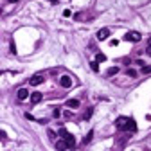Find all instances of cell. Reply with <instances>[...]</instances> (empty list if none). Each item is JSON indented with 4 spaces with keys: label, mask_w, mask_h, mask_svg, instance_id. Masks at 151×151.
I'll list each match as a JSON object with an SVG mask.
<instances>
[{
    "label": "cell",
    "mask_w": 151,
    "mask_h": 151,
    "mask_svg": "<svg viewBox=\"0 0 151 151\" xmlns=\"http://www.w3.org/2000/svg\"><path fill=\"white\" fill-rule=\"evenodd\" d=\"M128 131H137V124H135V121L133 119H129V122H128Z\"/></svg>",
    "instance_id": "9"
},
{
    "label": "cell",
    "mask_w": 151,
    "mask_h": 151,
    "mask_svg": "<svg viewBox=\"0 0 151 151\" xmlns=\"http://www.w3.org/2000/svg\"><path fill=\"white\" fill-rule=\"evenodd\" d=\"M0 15H2V9H0Z\"/></svg>",
    "instance_id": "23"
},
{
    "label": "cell",
    "mask_w": 151,
    "mask_h": 151,
    "mask_svg": "<svg viewBox=\"0 0 151 151\" xmlns=\"http://www.w3.org/2000/svg\"><path fill=\"white\" fill-rule=\"evenodd\" d=\"M117 72H119V69H117V67H112V69L106 70V76H113V74H117Z\"/></svg>",
    "instance_id": "12"
},
{
    "label": "cell",
    "mask_w": 151,
    "mask_h": 151,
    "mask_svg": "<svg viewBox=\"0 0 151 151\" xmlns=\"http://www.w3.org/2000/svg\"><path fill=\"white\" fill-rule=\"evenodd\" d=\"M56 148H58L59 151H65V149H67V144H65V140H58V142H56Z\"/></svg>",
    "instance_id": "11"
},
{
    "label": "cell",
    "mask_w": 151,
    "mask_h": 151,
    "mask_svg": "<svg viewBox=\"0 0 151 151\" xmlns=\"http://www.w3.org/2000/svg\"><path fill=\"white\" fill-rule=\"evenodd\" d=\"M148 54H149V56H151V45L148 47Z\"/></svg>",
    "instance_id": "21"
},
{
    "label": "cell",
    "mask_w": 151,
    "mask_h": 151,
    "mask_svg": "<svg viewBox=\"0 0 151 151\" xmlns=\"http://www.w3.org/2000/svg\"><path fill=\"white\" fill-rule=\"evenodd\" d=\"M108 36H110V29H101V31H97V40H106Z\"/></svg>",
    "instance_id": "6"
},
{
    "label": "cell",
    "mask_w": 151,
    "mask_h": 151,
    "mask_svg": "<svg viewBox=\"0 0 151 151\" xmlns=\"http://www.w3.org/2000/svg\"><path fill=\"white\" fill-rule=\"evenodd\" d=\"M90 67H92V70H94V72L99 70V65H97V61H92V63H90Z\"/></svg>",
    "instance_id": "15"
},
{
    "label": "cell",
    "mask_w": 151,
    "mask_h": 151,
    "mask_svg": "<svg viewBox=\"0 0 151 151\" xmlns=\"http://www.w3.org/2000/svg\"><path fill=\"white\" fill-rule=\"evenodd\" d=\"M9 2H18V0H9Z\"/></svg>",
    "instance_id": "22"
},
{
    "label": "cell",
    "mask_w": 151,
    "mask_h": 151,
    "mask_svg": "<svg viewBox=\"0 0 151 151\" xmlns=\"http://www.w3.org/2000/svg\"><path fill=\"white\" fill-rule=\"evenodd\" d=\"M142 74H151V65L149 67H142Z\"/></svg>",
    "instance_id": "17"
},
{
    "label": "cell",
    "mask_w": 151,
    "mask_h": 151,
    "mask_svg": "<svg viewBox=\"0 0 151 151\" xmlns=\"http://www.w3.org/2000/svg\"><path fill=\"white\" fill-rule=\"evenodd\" d=\"M59 85L63 86V88H70V86H72V79L69 78V76H61V79H59Z\"/></svg>",
    "instance_id": "5"
},
{
    "label": "cell",
    "mask_w": 151,
    "mask_h": 151,
    "mask_svg": "<svg viewBox=\"0 0 151 151\" xmlns=\"http://www.w3.org/2000/svg\"><path fill=\"white\" fill-rule=\"evenodd\" d=\"M41 97H43V95H41L40 92H32V94H31V103H32V104H38V103L41 101Z\"/></svg>",
    "instance_id": "7"
},
{
    "label": "cell",
    "mask_w": 151,
    "mask_h": 151,
    "mask_svg": "<svg viewBox=\"0 0 151 151\" xmlns=\"http://www.w3.org/2000/svg\"><path fill=\"white\" fill-rule=\"evenodd\" d=\"M104 59H106V56H104V54H101V52L95 56V61H97V63H101V61H104Z\"/></svg>",
    "instance_id": "14"
},
{
    "label": "cell",
    "mask_w": 151,
    "mask_h": 151,
    "mask_svg": "<svg viewBox=\"0 0 151 151\" xmlns=\"http://www.w3.org/2000/svg\"><path fill=\"white\" fill-rule=\"evenodd\" d=\"M128 76H129V78H135V76H137V72L133 70V69H128V72H126Z\"/></svg>",
    "instance_id": "16"
},
{
    "label": "cell",
    "mask_w": 151,
    "mask_h": 151,
    "mask_svg": "<svg viewBox=\"0 0 151 151\" xmlns=\"http://www.w3.org/2000/svg\"><path fill=\"white\" fill-rule=\"evenodd\" d=\"M61 115V112H59V108H56V110H54V117H59Z\"/></svg>",
    "instance_id": "20"
},
{
    "label": "cell",
    "mask_w": 151,
    "mask_h": 151,
    "mask_svg": "<svg viewBox=\"0 0 151 151\" xmlns=\"http://www.w3.org/2000/svg\"><path fill=\"white\" fill-rule=\"evenodd\" d=\"M16 95H18L20 101H24V99H27V97H29V90H27V88H20Z\"/></svg>",
    "instance_id": "8"
},
{
    "label": "cell",
    "mask_w": 151,
    "mask_h": 151,
    "mask_svg": "<svg viewBox=\"0 0 151 151\" xmlns=\"http://www.w3.org/2000/svg\"><path fill=\"white\" fill-rule=\"evenodd\" d=\"M67 106H69V108H78V106H79V101H78V99H69V101H67Z\"/></svg>",
    "instance_id": "10"
},
{
    "label": "cell",
    "mask_w": 151,
    "mask_h": 151,
    "mask_svg": "<svg viewBox=\"0 0 151 151\" xmlns=\"http://www.w3.org/2000/svg\"><path fill=\"white\" fill-rule=\"evenodd\" d=\"M43 81H45L43 74H34V76H32V78L29 79V85H31V86H38V85H41Z\"/></svg>",
    "instance_id": "3"
},
{
    "label": "cell",
    "mask_w": 151,
    "mask_h": 151,
    "mask_svg": "<svg viewBox=\"0 0 151 151\" xmlns=\"http://www.w3.org/2000/svg\"><path fill=\"white\" fill-rule=\"evenodd\" d=\"M128 122H129L128 117H119L117 121H115V126H117V129H126L128 128Z\"/></svg>",
    "instance_id": "4"
},
{
    "label": "cell",
    "mask_w": 151,
    "mask_h": 151,
    "mask_svg": "<svg viewBox=\"0 0 151 151\" xmlns=\"http://www.w3.org/2000/svg\"><path fill=\"white\" fill-rule=\"evenodd\" d=\"M0 140H7V135H6V131H2V129H0Z\"/></svg>",
    "instance_id": "19"
},
{
    "label": "cell",
    "mask_w": 151,
    "mask_h": 151,
    "mask_svg": "<svg viewBox=\"0 0 151 151\" xmlns=\"http://www.w3.org/2000/svg\"><path fill=\"white\" fill-rule=\"evenodd\" d=\"M59 135L63 137L65 144H67V149H74V148H76V138H74V137H72L65 128H61V129H59Z\"/></svg>",
    "instance_id": "1"
},
{
    "label": "cell",
    "mask_w": 151,
    "mask_h": 151,
    "mask_svg": "<svg viewBox=\"0 0 151 151\" xmlns=\"http://www.w3.org/2000/svg\"><path fill=\"white\" fill-rule=\"evenodd\" d=\"M90 117H92V108H90V110H88V112H86V113L83 115V119L86 121V119H90Z\"/></svg>",
    "instance_id": "18"
},
{
    "label": "cell",
    "mask_w": 151,
    "mask_h": 151,
    "mask_svg": "<svg viewBox=\"0 0 151 151\" xmlns=\"http://www.w3.org/2000/svg\"><path fill=\"white\" fill-rule=\"evenodd\" d=\"M140 32H137V31H129V32H126L124 34V40L126 41H133V43H137V41H140Z\"/></svg>",
    "instance_id": "2"
},
{
    "label": "cell",
    "mask_w": 151,
    "mask_h": 151,
    "mask_svg": "<svg viewBox=\"0 0 151 151\" xmlns=\"http://www.w3.org/2000/svg\"><path fill=\"white\" fill-rule=\"evenodd\" d=\"M92 137H94V131H90L88 135H86V137L83 138V144H88V142H90V140H92Z\"/></svg>",
    "instance_id": "13"
}]
</instances>
